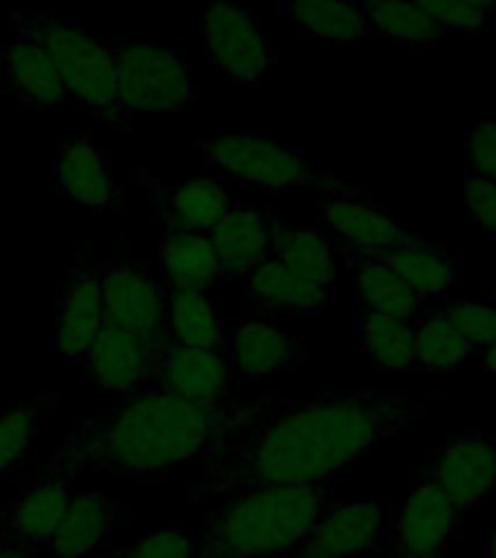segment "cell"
I'll return each mask as SVG.
<instances>
[{
	"label": "cell",
	"mask_w": 496,
	"mask_h": 558,
	"mask_svg": "<svg viewBox=\"0 0 496 558\" xmlns=\"http://www.w3.org/2000/svg\"><path fill=\"white\" fill-rule=\"evenodd\" d=\"M421 404L374 390L302 392L250 404L241 434L203 465L195 497H235L256 488L331 486L395 442Z\"/></svg>",
	"instance_id": "cell-1"
},
{
	"label": "cell",
	"mask_w": 496,
	"mask_h": 558,
	"mask_svg": "<svg viewBox=\"0 0 496 558\" xmlns=\"http://www.w3.org/2000/svg\"><path fill=\"white\" fill-rule=\"evenodd\" d=\"M247 418L250 408L238 399L200 404L151 390L85 418L61 445L76 453L85 471L157 477L215 460Z\"/></svg>",
	"instance_id": "cell-2"
},
{
	"label": "cell",
	"mask_w": 496,
	"mask_h": 558,
	"mask_svg": "<svg viewBox=\"0 0 496 558\" xmlns=\"http://www.w3.org/2000/svg\"><path fill=\"white\" fill-rule=\"evenodd\" d=\"M328 504L331 486L256 488L230 497L203 526V558H294Z\"/></svg>",
	"instance_id": "cell-3"
},
{
	"label": "cell",
	"mask_w": 496,
	"mask_h": 558,
	"mask_svg": "<svg viewBox=\"0 0 496 558\" xmlns=\"http://www.w3.org/2000/svg\"><path fill=\"white\" fill-rule=\"evenodd\" d=\"M12 33L33 35L64 78L73 102L94 113L102 125H128L131 117L116 94V70H113L111 41L96 38L76 17L55 15L44 9H15L9 15Z\"/></svg>",
	"instance_id": "cell-4"
},
{
	"label": "cell",
	"mask_w": 496,
	"mask_h": 558,
	"mask_svg": "<svg viewBox=\"0 0 496 558\" xmlns=\"http://www.w3.org/2000/svg\"><path fill=\"white\" fill-rule=\"evenodd\" d=\"M195 151L207 174L268 192L320 183L322 178L317 160L308 151L261 134H244V131L209 134L195 143Z\"/></svg>",
	"instance_id": "cell-5"
},
{
	"label": "cell",
	"mask_w": 496,
	"mask_h": 558,
	"mask_svg": "<svg viewBox=\"0 0 496 558\" xmlns=\"http://www.w3.org/2000/svg\"><path fill=\"white\" fill-rule=\"evenodd\" d=\"M111 52L116 94L131 117L181 111L198 99V82L174 44L113 38Z\"/></svg>",
	"instance_id": "cell-6"
},
{
	"label": "cell",
	"mask_w": 496,
	"mask_h": 558,
	"mask_svg": "<svg viewBox=\"0 0 496 558\" xmlns=\"http://www.w3.org/2000/svg\"><path fill=\"white\" fill-rule=\"evenodd\" d=\"M82 474L85 465L76 460V453L61 445L47 465L29 477L15 504L9 506V512L0 521V541L24 549L47 547L76 497Z\"/></svg>",
	"instance_id": "cell-7"
},
{
	"label": "cell",
	"mask_w": 496,
	"mask_h": 558,
	"mask_svg": "<svg viewBox=\"0 0 496 558\" xmlns=\"http://www.w3.org/2000/svg\"><path fill=\"white\" fill-rule=\"evenodd\" d=\"M203 47L226 78L259 87L278 70V50L259 17L233 0H203Z\"/></svg>",
	"instance_id": "cell-8"
},
{
	"label": "cell",
	"mask_w": 496,
	"mask_h": 558,
	"mask_svg": "<svg viewBox=\"0 0 496 558\" xmlns=\"http://www.w3.org/2000/svg\"><path fill=\"white\" fill-rule=\"evenodd\" d=\"M108 323L160 343L169 338V288L139 262H108L99 270Z\"/></svg>",
	"instance_id": "cell-9"
},
{
	"label": "cell",
	"mask_w": 496,
	"mask_h": 558,
	"mask_svg": "<svg viewBox=\"0 0 496 558\" xmlns=\"http://www.w3.org/2000/svg\"><path fill=\"white\" fill-rule=\"evenodd\" d=\"M424 477L456 509H473L496 495V436L482 430L450 436L426 453Z\"/></svg>",
	"instance_id": "cell-10"
},
{
	"label": "cell",
	"mask_w": 496,
	"mask_h": 558,
	"mask_svg": "<svg viewBox=\"0 0 496 558\" xmlns=\"http://www.w3.org/2000/svg\"><path fill=\"white\" fill-rule=\"evenodd\" d=\"M317 186H320L322 225L328 233L337 235L343 247L383 253L416 235L404 221L392 216L389 209L357 195L348 183L337 181L334 174H322Z\"/></svg>",
	"instance_id": "cell-11"
},
{
	"label": "cell",
	"mask_w": 496,
	"mask_h": 558,
	"mask_svg": "<svg viewBox=\"0 0 496 558\" xmlns=\"http://www.w3.org/2000/svg\"><path fill=\"white\" fill-rule=\"evenodd\" d=\"M148 190H151L148 216L157 227H163L165 235H209L235 204L233 183L207 172L191 174L181 183H163L157 178H148Z\"/></svg>",
	"instance_id": "cell-12"
},
{
	"label": "cell",
	"mask_w": 496,
	"mask_h": 558,
	"mask_svg": "<svg viewBox=\"0 0 496 558\" xmlns=\"http://www.w3.org/2000/svg\"><path fill=\"white\" fill-rule=\"evenodd\" d=\"M160 349H163V340L148 343V340L108 323L82 366L96 387L134 399V396L157 390Z\"/></svg>",
	"instance_id": "cell-13"
},
{
	"label": "cell",
	"mask_w": 496,
	"mask_h": 558,
	"mask_svg": "<svg viewBox=\"0 0 496 558\" xmlns=\"http://www.w3.org/2000/svg\"><path fill=\"white\" fill-rule=\"evenodd\" d=\"M456 535L459 509L430 480L418 477L392 518L395 558H442Z\"/></svg>",
	"instance_id": "cell-14"
},
{
	"label": "cell",
	"mask_w": 496,
	"mask_h": 558,
	"mask_svg": "<svg viewBox=\"0 0 496 558\" xmlns=\"http://www.w3.org/2000/svg\"><path fill=\"white\" fill-rule=\"evenodd\" d=\"M224 352L238 381H264L270 375L294 369L308 355L302 340L261 314L226 320Z\"/></svg>",
	"instance_id": "cell-15"
},
{
	"label": "cell",
	"mask_w": 496,
	"mask_h": 558,
	"mask_svg": "<svg viewBox=\"0 0 496 558\" xmlns=\"http://www.w3.org/2000/svg\"><path fill=\"white\" fill-rule=\"evenodd\" d=\"M235 387H238V375L224 349H200L172 338L163 340L157 390L172 392L186 401L215 404V401L235 399Z\"/></svg>",
	"instance_id": "cell-16"
},
{
	"label": "cell",
	"mask_w": 496,
	"mask_h": 558,
	"mask_svg": "<svg viewBox=\"0 0 496 558\" xmlns=\"http://www.w3.org/2000/svg\"><path fill=\"white\" fill-rule=\"evenodd\" d=\"M55 181L64 201L76 207L113 216L128 213V201L113 178L111 157L85 134H73L61 143L55 155Z\"/></svg>",
	"instance_id": "cell-17"
},
{
	"label": "cell",
	"mask_w": 496,
	"mask_h": 558,
	"mask_svg": "<svg viewBox=\"0 0 496 558\" xmlns=\"http://www.w3.org/2000/svg\"><path fill=\"white\" fill-rule=\"evenodd\" d=\"M386 535V500L328 506L294 558H369Z\"/></svg>",
	"instance_id": "cell-18"
},
{
	"label": "cell",
	"mask_w": 496,
	"mask_h": 558,
	"mask_svg": "<svg viewBox=\"0 0 496 558\" xmlns=\"http://www.w3.org/2000/svg\"><path fill=\"white\" fill-rule=\"evenodd\" d=\"M282 227L285 221L276 213L235 201L233 209L209 233L218 253V265H221V282L247 279L261 262L270 259Z\"/></svg>",
	"instance_id": "cell-19"
},
{
	"label": "cell",
	"mask_w": 496,
	"mask_h": 558,
	"mask_svg": "<svg viewBox=\"0 0 496 558\" xmlns=\"http://www.w3.org/2000/svg\"><path fill=\"white\" fill-rule=\"evenodd\" d=\"M108 326L104 312L102 279L99 270L87 268L85 262H76L61 277L59 286V326H55V347L61 357L73 364H85L87 352Z\"/></svg>",
	"instance_id": "cell-20"
},
{
	"label": "cell",
	"mask_w": 496,
	"mask_h": 558,
	"mask_svg": "<svg viewBox=\"0 0 496 558\" xmlns=\"http://www.w3.org/2000/svg\"><path fill=\"white\" fill-rule=\"evenodd\" d=\"M337 296V288H325L299 270L287 268L285 262L270 256L247 277V305L261 317L290 314V317H313L328 312Z\"/></svg>",
	"instance_id": "cell-21"
},
{
	"label": "cell",
	"mask_w": 496,
	"mask_h": 558,
	"mask_svg": "<svg viewBox=\"0 0 496 558\" xmlns=\"http://www.w3.org/2000/svg\"><path fill=\"white\" fill-rule=\"evenodd\" d=\"M0 61H3L9 90L15 94L21 108L52 113L67 105V85L52 64L50 52L44 50L33 35H9L7 44L0 47Z\"/></svg>",
	"instance_id": "cell-22"
},
{
	"label": "cell",
	"mask_w": 496,
	"mask_h": 558,
	"mask_svg": "<svg viewBox=\"0 0 496 558\" xmlns=\"http://www.w3.org/2000/svg\"><path fill=\"white\" fill-rule=\"evenodd\" d=\"M128 526V512L104 492H76L47 549L55 558H87Z\"/></svg>",
	"instance_id": "cell-23"
},
{
	"label": "cell",
	"mask_w": 496,
	"mask_h": 558,
	"mask_svg": "<svg viewBox=\"0 0 496 558\" xmlns=\"http://www.w3.org/2000/svg\"><path fill=\"white\" fill-rule=\"evenodd\" d=\"M339 253L346 259V268L355 282V296L360 312L381 314V317H392V320L409 323L421 308L412 291L398 279V274L381 259V253L355 251V247H343Z\"/></svg>",
	"instance_id": "cell-24"
},
{
	"label": "cell",
	"mask_w": 496,
	"mask_h": 558,
	"mask_svg": "<svg viewBox=\"0 0 496 558\" xmlns=\"http://www.w3.org/2000/svg\"><path fill=\"white\" fill-rule=\"evenodd\" d=\"M381 259L398 274L400 282L421 303L435 300V296H447L461 282L459 259L452 253L442 251V247H435V244L424 242V239H418V235H412L409 242L398 244V247L383 251Z\"/></svg>",
	"instance_id": "cell-25"
},
{
	"label": "cell",
	"mask_w": 496,
	"mask_h": 558,
	"mask_svg": "<svg viewBox=\"0 0 496 558\" xmlns=\"http://www.w3.org/2000/svg\"><path fill=\"white\" fill-rule=\"evenodd\" d=\"M157 256L163 270V286L169 291H209L212 286H221V265L209 235H165Z\"/></svg>",
	"instance_id": "cell-26"
},
{
	"label": "cell",
	"mask_w": 496,
	"mask_h": 558,
	"mask_svg": "<svg viewBox=\"0 0 496 558\" xmlns=\"http://www.w3.org/2000/svg\"><path fill=\"white\" fill-rule=\"evenodd\" d=\"M282 12L302 33L325 41L351 44L372 35L363 3L357 0H282Z\"/></svg>",
	"instance_id": "cell-27"
},
{
	"label": "cell",
	"mask_w": 496,
	"mask_h": 558,
	"mask_svg": "<svg viewBox=\"0 0 496 558\" xmlns=\"http://www.w3.org/2000/svg\"><path fill=\"white\" fill-rule=\"evenodd\" d=\"M355 340L360 355L372 357L386 373H412L418 366L416 329L409 323L357 308Z\"/></svg>",
	"instance_id": "cell-28"
},
{
	"label": "cell",
	"mask_w": 496,
	"mask_h": 558,
	"mask_svg": "<svg viewBox=\"0 0 496 558\" xmlns=\"http://www.w3.org/2000/svg\"><path fill=\"white\" fill-rule=\"evenodd\" d=\"M169 338L186 347L224 349L226 317L209 291H169Z\"/></svg>",
	"instance_id": "cell-29"
},
{
	"label": "cell",
	"mask_w": 496,
	"mask_h": 558,
	"mask_svg": "<svg viewBox=\"0 0 496 558\" xmlns=\"http://www.w3.org/2000/svg\"><path fill=\"white\" fill-rule=\"evenodd\" d=\"M55 404L59 392H47L12 410H0V483H7L24 469L35 448V434L44 418L52 416Z\"/></svg>",
	"instance_id": "cell-30"
},
{
	"label": "cell",
	"mask_w": 496,
	"mask_h": 558,
	"mask_svg": "<svg viewBox=\"0 0 496 558\" xmlns=\"http://www.w3.org/2000/svg\"><path fill=\"white\" fill-rule=\"evenodd\" d=\"M273 256L285 262L287 268L299 270L302 277L313 279L325 288H337V274H334V247L322 233L311 227H282L276 239Z\"/></svg>",
	"instance_id": "cell-31"
},
{
	"label": "cell",
	"mask_w": 496,
	"mask_h": 558,
	"mask_svg": "<svg viewBox=\"0 0 496 558\" xmlns=\"http://www.w3.org/2000/svg\"><path fill=\"white\" fill-rule=\"evenodd\" d=\"M372 35L407 47H426L442 38V29L412 3V0H363Z\"/></svg>",
	"instance_id": "cell-32"
},
{
	"label": "cell",
	"mask_w": 496,
	"mask_h": 558,
	"mask_svg": "<svg viewBox=\"0 0 496 558\" xmlns=\"http://www.w3.org/2000/svg\"><path fill=\"white\" fill-rule=\"evenodd\" d=\"M416 352L418 366H424L430 373L450 375L468 366L473 347L444 320L442 314H435L416 329Z\"/></svg>",
	"instance_id": "cell-33"
},
{
	"label": "cell",
	"mask_w": 496,
	"mask_h": 558,
	"mask_svg": "<svg viewBox=\"0 0 496 558\" xmlns=\"http://www.w3.org/2000/svg\"><path fill=\"white\" fill-rule=\"evenodd\" d=\"M461 338L473 349L496 347V300H476V296H461L450 300L438 312Z\"/></svg>",
	"instance_id": "cell-34"
},
{
	"label": "cell",
	"mask_w": 496,
	"mask_h": 558,
	"mask_svg": "<svg viewBox=\"0 0 496 558\" xmlns=\"http://www.w3.org/2000/svg\"><path fill=\"white\" fill-rule=\"evenodd\" d=\"M116 558H203V544L183 523H169L137 544H131Z\"/></svg>",
	"instance_id": "cell-35"
},
{
	"label": "cell",
	"mask_w": 496,
	"mask_h": 558,
	"mask_svg": "<svg viewBox=\"0 0 496 558\" xmlns=\"http://www.w3.org/2000/svg\"><path fill=\"white\" fill-rule=\"evenodd\" d=\"M464 169L468 174L496 183V120L476 122L464 137Z\"/></svg>",
	"instance_id": "cell-36"
},
{
	"label": "cell",
	"mask_w": 496,
	"mask_h": 558,
	"mask_svg": "<svg viewBox=\"0 0 496 558\" xmlns=\"http://www.w3.org/2000/svg\"><path fill=\"white\" fill-rule=\"evenodd\" d=\"M442 33H479L487 17L461 0H412Z\"/></svg>",
	"instance_id": "cell-37"
},
{
	"label": "cell",
	"mask_w": 496,
	"mask_h": 558,
	"mask_svg": "<svg viewBox=\"0 0 496 558\" xmlns=\"http://www.w3.org/2000/svg\"><path fill=\"white\" fill-rule=\"evenodd\" d=\"M464 216L470 225L496 235V183L468 174L464 178Z\"/></svg>",
	"instance_id": "cell-38"
},
{
	"label": "cell",
	"mask_w": 496,
	"mask_h": 558,
	"mask_svg": "<svg viewBox=\"0 0 496 558\" xmlns=\"http://www.w3.org/2000/svg\"><path fill=\"white\" fill-rule=\"evenodd\" d=\"M0 558H35V556H33V549L15 547V544H3V541H0Z\"/></svg>",
	"instance_id": "cell-39"
},
{
	"label": "cell",
	"mask_w": 496,
	"mask_h": 558,
	"mask_svg": "<svg viewBox=\"0 0 496 558\" xmlns=\"http://www.w3.org/2000/svg\"><path fill=\"white\" fill-rule=\"evenodd\" d=\"M461 3L470 9H476L479 15H485V17L496 12V0H461Z\"/></svg>",
	"instance_id": "cell-40"
},
{
	"label": "cell",
	"mask_w": 496,
	"mask_h": 558,
	"mask_svg": "<svg viewBox=\"0 0 496 558\" xmlns=\"http://www.w3.org/2000/svg\"><path fill=\"white\" fill-rule=\"evenodd\" d=\"M482 364H485L487 373L496 375V347H491V349H485V352H482Z\"/></svg>",
	"instance_id": "cell-41"
},
{
	"label": "cell",
	"mask_w": 496,
	"mask_h": 558,
	"mask_svg": "<svg viewBox=\"0 0 496 558\" xmlns=\"http://www.w3.org/2000/svg\"><path fill=\"white\" fill-rule=\"evenodd\" d=\"M485 558H496V526L487 532V541H485Z\"/></svg>",
	"instance_id": "cell-42"
}]
</instances>
